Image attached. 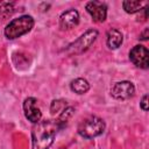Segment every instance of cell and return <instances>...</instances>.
Returning a JSON list of instances; mask_svg holds the SVG:
<instances>
[{
    "label": "cell",
    "instance_id": "6da1fadb",
    "mask_svg": "<svg viewBox=\"0 0 149 149\" xmlns=\"http://www.w3.org/2000/svg\"><path fill=\"white\" fill-rule=\"evenodd\" d=\"M58 125L54 120L38 121L31 129V141L33 149H49L52 144Z\"/></svg>",
    "mask_w": 149,
    "mask_h": 149
},
{
    "label": "cell",
    "instance_id": "7a4b0ae2",
    "mask_svg": "<svg viewBox=\"0 0 149 149\" xmlns=\"http://www.w3.org/2000/svg\"><path fill=\"white\" fill-rule=\"evenodd\" d=\"M33 27H34V19L30 15H22L17 19L12 20L6 26L5 35L9 40H14L30 31Z\"/></svg>",
    "mask_w": 149,
    "mask_h": 149
},
{
    "label": "cell",
    "instance_id": "3957f363",
    "mask_svg": "<svg viewBox=\"0 0 149 149\" xmlns=\"http://www.w3.org/2000/svg\"><path fill=\"white\" fill-rule=\"evenodd\" d=\"M105 130V122L98 116H88L78 126V134L85 139H92Z\"/></svg>",
    "mask_w": 149,
    "mask_h": 149
},
{
    "label": "cell",
    "instance_id": "277c9868",
    "mask_svg": "<svg viewBox=\"0 0 149 149\" xmlns=\"http://www.w3.org/2000/svg\"><path fill=\"white\" fill-rule=\"evenodd\" d=\"M97 37H98V31L95 29H90V30L85 31L77 41H74L72 44H70L68 51L70 54H80V52L85 51L86 49H88V47L95 41Z\"/></svg>",
    "mask_w": 149,
    "mask_h": 149
},
{
    "label": "cell",
    "instance_id": "5b68a950",
    "mask_svg": "<svg viewBox=\"0 0 149 149\" xmlns=\"http://www.w3.org/2000/svg\"><path fill=\"white\" fill-rule=\"evenodd\" d=\"M129 59L141 69H148L149 66V52L143 45H135L129 52Z\"/></svg>",
    "mask_w": 149,
    "mask_h": 149
},
{
    "label": "cell",
    "instance_id": "8992f818",
    "mask_svg": "<svg viewBox=\"0 0 149 149\" xmlns=\"http://www.w3.org/2000/svg\"><path fill=\"white\" fill-rule=\"evenodd\" d=\"M134 92H135V87H134L133 83L127 81V80L115 83L114 86L111 90V93H112L113 98H115L118 100L129 99L130 97L134 95Z\"/></svg>",
    "mask_w": 149,
    "mask_h": 149
},
{
    "label": "cell",
    "instance_id": "52a82bcc",
    "mask_svg": "<svg viewBox=\"0 0 149 149\" xmlns=\"http://www.w3.org/2000/svg\"><path fill=\"white\" fill-rule=\"evenodd\" d=\"M23 111H24V115L26 118L31 121L33 123H37L38 121H41L42 118V113L40 111V108L37 107V100L35 98H27L23 102Z\"/></svg>",
    "mask_w": 149,
    "mask_h": 149
},
{
    "label": "cell",
    "instance_id": "ba28073f",
    "mask_svg": "<svg viewBox=\"0 0 149 149\" xmlns=\"http://www.w3.org/2000/svg\"><path fill=\"white\" fill-rule=\"evenodd\" d=\"M86 10L95 22H104L107 16V7L100 1H90L86 3Z\"/></svg>",
    "mask_w": 149,
    "mask_h": 149
},
{
    "label": "cell",
    "instance_id": "9c48e42d",
    "mask_svg": "<svg viewBox=\"0 0 149 149\" xmlns=\"http://www.w3.org/2000/svg\"><path fill=\"white\" fill-rule=\"evenodd\" d=\"M79 23V14L76 9H69L61 14L59 16V27L63 30L71 29Z\"/></svg>",
    "mask_w": 149,
    "mask_h": 149
},
{
    "label": "cell",
    "instance_id": "30bf717a",
    "mask_svg": "<svg viewBox=\"0 0 149 149\" xmlns=\"http://www.w3.org/2000/svg\"><path fill=\"white\" fill-rule=\"evenodd\" d=\"M122 34L116 30V29H111L108 30L107 33V38H106V43H107V47L109 49H118L121 43H122Z\"/></svg>",
    "mask_w": 149,
    "mask_h": 149
},
{
    "label": "cell",
    "instance_id": "8fae6325",
    "mask_svg": "<svg viewBox=\"0 0 149 149\" xmlns=\"http://www.w3.org/2000/svg\"><path fill=\"white\" fill-rule=\"evenodd\" d=\"M70 87H71V90L74 93H77V94H84V93H86L88 91L90 84L84 78H76V79H73L71 81Z\"/></svg>",
    "mask_w": 149,
    "mask_h": 149
},
{
    "label": "cell",
    "instance_id": "7c38bea8",
    "mask_svg": "<svg viewBox=\"0 0 149 149\" xmlns=\"http://www.w3.org/2000/svg\"><path fill=\"white\" fill-rule=\"evenodd\" d=\"M143 5H147V3H143L141 1H133V0H126L122 2L123 9L129 14H134V13L141 10Z\"/></svg>",
    "mask_w": 149,
    "mask_h": 149
},
{
    "label": "cell",
    "instance_id": "4fadbf2b",
    "mask_svg": "<svg viewBox=\"0 0 149 149\" xmlns=\"http://www.w3.org/2000/svg\"><path fill=\"white\" fill-rule=\"evenodd\" d=\"M72 114H73V108H72V107H65V108L62 111V113H61L59 118L56 120V122H57L58 127H59V128H62V127L64 126V123H66V121L71 118V115H72Z\"/></svg>",
    "mask_w": 149,
    "mask_h": 149
},
{
    "label": "cell",
    "instance_id": "5bb4252c",
    "mask_svg": "<svg viewBox=\"0 0 149 149\" xmlns=\"http://www.w3.org/2000/svg\"><path fill=\"white\" fill-rule=\"evenodd\" d=\"M14 9V5L13 2H5V1H0V17H7L13 13Z\"/></svg>",
    "mask_w": 149,
    "mask_h": 149
},
{
    "label": "cell",
    "instance_id": "9a60e30c",
    "mask_svg": "<svg viewBox=\"0 0 149 149\" xmlns=\"http://www.w3.org/2000/svg\"><path fill=\"white\" fill-rule=\"evenodd\" d=\"M65 107H66V101H65V100H62V99H59V100H54V101L51 102L50 111H51L52 114H55V113H57V112H59V111H63Z\"/></svg>",
    "mask_w": 149,
    "mask_h": 149
},
{
    "label": "cell",
    "instance_id": "2e32d148",
    "mask_svg": "<svg viewBox=\"0 0 149 149\" xmlns=\"http://www.w3.org/2000/svg\"><path fill=\"white\" fill-rule=\"evenodd\" d=\"M141 107H142V109H143V111H148V95H147V94L142 98Z\"/></svg>",
    "mask_w": 149,
    "mask_h": 149
}]
</instances>
